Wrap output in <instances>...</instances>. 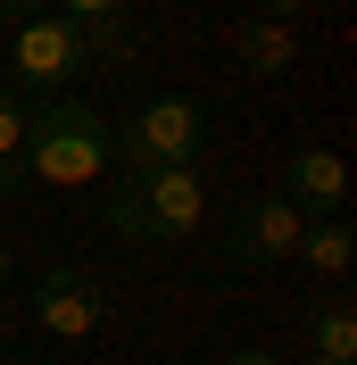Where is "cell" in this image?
Instances as JSON below:
<instances>
[{
    "label": "cell",
    "mask_w": 357,
    "mask_h": 365,
    "mask_svg": "<svg viewBox=\"0 0 357 365\" xmlns=\"http://www.w3.org/2000/svg\"><path fill=\"white\" fill-rule=\"evenodd\" d=\"M109 116L91 108V100H42V108L25 116V141H17V166L9 182L17 191H84V182L109 175Z\"/></svg>",
    "instance_id": "1"
},
{
    "label": "cell",
    "mask_w": 357,
    "mask_h": 365,
    "mask_svg": "<svg viewBox=\"0 0 357 365\" xmlns=\"http://www.w3.org/2000/svg\"><path fill=\"white\" fill-rule=\"evenodd\" d=\"M50 9L75 25H125V0H50Z\"/></svg>",
    "instance_id": "12"
},
{
    "label": "cell",
    "mask_w": 357,
    "mask_h": 365,
    "mask_svg": "<svg viewBox=\"0 0 357 365\" xmlns=\"http://www.w3.org/2000/svg\"><path fill=\"white\" fill-rule=\"evenodd\" d=\"M216 365H283V357H266V349H233V357H216Z\"/></svg>",
    "instance_id": "15"
},
{
    "label": "cell",
    "mask_w": 357,
    "mask_h": 365,
    "mask_svg": "<svg viewBox=\"0 0 357 365\" xmlns=\"http://www.w3.org/2000/svg\"><path fill=\"white\" fill-rule=\"evenodd\" d=\"M100 225H109L116 241H134V250H150V241H191V232L208 225V175L200 166H141V175H116Z\"/></svg>",
    "instance_id": "2"
},
{
    "label": "cell",
    "mask_w": 357,
    "mask_h": 365,
    "mask_svg": "<svg viewBox=\"0 0 357 365\" xmlns=\"http://www.w3.org/2000/svg\"><path fill=\"white\" fill-rule=\"evenodd\" d=\"M283 200L299 207V216H341V200H349V166L333 158V150H291L283 158Z\"/></svg>",
    "instance_id": "7"
},
{
    "label": "cell",
    "mask_w": 357,
    "mask_h": 365,
    "mask_svg": "<svg viewBox=\"0 0 357 365\" xmlns=\"http://www.w3.org/2000/svg\"><path fill=\"white\" fill-rule=\"evenodd\" d=\"M233 58H241V75L274 83V75H291V67H299V25H274V17H241V25H233Z\"/></svg>",
    "instance_id": "8"
},
{
    "label": "cell",
    "mask_w": 357,
    "mask_h": 365,
    "mask_svg": "<svg viewBox=\"0 0 357 365\" xmlns=\"http://www.w3.org/2000/svg\"><path fill=\"white\" fill-rule=\"evenodd\" d=\"M299 232H308V216L274 191V200H258V207H241V216H233L224 257H233V266H283V257L299 250Z\"/></svg>",
    "instance_id": "6"
},
{
    "label": "cell",
    "mask_w": 357,
    "mask_h": 365,
    "mask_svg": "<svg viewBox=\"0 0 357 365\" xmlns=\"http://www.w3.org/2000/svg\"><path fill=\"white\" fill-rule=\"evenodd\" d=\"M0 17H9V25H34V17H50V0H0Z\"/></svg>",
    "instance_id": "13"
},
{
    "label": "cell",
    "mask_w": 357,
    "mask_h": 365,
    "mask_svg": "<svg viewBox=\"0 0 357 365\" xmlns=\"http://www.w3.org/2000/svg\"><path fill=\"white\" fill-rule=\"evenodd\" d=\"M84 67H91L84 25H75V17H59V9L9 34V83H17V91H59V83H75Z\"/></svg>",
    "instance_id": "4"
},
{
    "label": "cell",
    "mask_w": 357,
    "mask_h": 365,
    "mask_svg": "<svg viewBox=\"0 0 357 365\" xmlns=\"http://www.w3.org/2000/svg\"><path fill=\"white\" fill-rule=\"evenodd\" d=\"M25 316H34V332H50V341H91V332L109 324V291H100L84 266H50L42 282L25 291Z\"/></svg>",
    "instance_id": "5"
},
{
    "label": "cell",
    "mask_w": 357,
    "mask_h": 365,
    "mask_svg": "<svg viewBox=\"0 0 357 365\" xmlns=\"http://www.w3.org/2000/svg\"><path fill=\"white\" fill-rule=\"evenodd\" d=\"M200 141H208V116L191 91H158L141 100L134 125L116 133V175H141V166H200Z\"/></svg>",
    "instance_id": "3"
},
{
    "label": "cell",
    "mask_w": 357,
    "mask_h": 365,
    "mask_svg": "<svg viewBox=\"0 0 357 365\" xmlns=\"http://www.w3.org/2000/svg\"><path fill=\"white\" fill-rule=\"evenodd\" d=\"M299 9L308 0H258V17H274V25H299Z\"/></svg>",
    "instance_id": "14"
},
{
    "label": "cell",
    "mask_w": 357,
    "mask_h": 365,
    "mask_svg": "<svg viewBox=\"0 0 357 365\" xmlns=\"http://www.w3.org/2000/svg\"><path fill=\"white\" fill-rule=\"evenodd\" d=\"M25 116H34V100H25L17 83H0V200H17V182H9V166H17V141H25Z\"/></svg>",
    "instance_id": "11"
},
{
    "label": "cell",
    "mask_w": 357,
    "mask_h": 365,
    "mask_svg": "<svg viewBox=\"0 0 357 365\" xmlns=\"http://www.w3.org/2000/svg\"><path fill=\"white\" fill-rule=\"evenodd\" d=\"M0 282H9V241H0Z\"/></svg>",
    "instance_id": "16"
},
{
    "label": "cell",
    "mask_w": 357,
    "mask_h": 365,
    "mask_svg": "<svg viewBox=\"0 0 357 365\" xmlns=\"http://www.w3.org/2000/svg\"><path fill=\"white\" fill-rule=\"evenodd\" d=\"M291 257H308L324 282H349V266H357V241H349V225H333V216H316L308 232H299V250Z\"/></svg>",
    "instance_id": "10"
},
{
    "label": "cell",
    "mask_w": 357,
    "mask_h": 365,
    "mask_svg": "<svg viewBox=\"0 0 357 365\" xmlns=\"http://www.w3.org/2000/svg\"><path fill=\"white\" fill-rule=\"evenodd\" d=\"M308 357H316V365H357V307H349L341 291L308 316Z\"/></svg>",
    "instance_id": "9"
}]
</instances>
